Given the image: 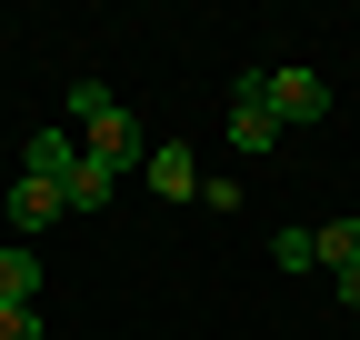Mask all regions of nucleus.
I'll return each mask as SVG.
<instances>
[{
    "mask_svg": "<svg viewBox=\"0 0 360 340\" xmlns=\"http://www.w3.org/2000/svg\"><path fill=\"white\" fill-rule=\"evenodd\" d=\"M270 261H281V270H310V261H321V230H281V240H270Z\"/></svg>",
    "mask_w": 360,
    "mask_h": 340,
    "instance_id": "1a4fd4ad",
    "label": "nucleus"
},
{
    "mask_svg": "<svg viewBox=\"0 0 360 340\" xmlns=\"http://www.w3.org/2000/svg\"><path fill=\"white\" fill-rule=\"evenodd\" d=\"M0 340H40V310H0Z\"/></svg>",
    "mask_w": 360,
    "mask_h": 340,
    "instance_id": "9b49d317",
    "label": "nucleus"
},
{
    "mask_svg": "<svg viewBox=\"0 0 360 340\" xmlns=\"http://www.w3.org/2000/svg\"><path fill=\"white\" fill-rule=\"evenodd\" d=\"M150 190H170V200H200V160H191V140H150Z\"/></svg>",
    "mask_w": 360,
    "mask_h": 340,
    "instance_id": "423d86ee",
    "label": "nucleus"
},
{
    "mask_svg": "<svg viewBox=\"0 0 360 340\" xmlns=\"http://www.w3.org/2000/svg\"><path fill=\"white\" fill-rule=\"evenodd\" d=\"M281 140V120H270V70H240L231 80V150L250 160V150H270Z\"/></svg>",
    "mask_w": 360,
    "mask_h": 340,
    "instance_id": "f03ea898",
    "label": "nucleus"
},
{
    "mask_svg": "<svg viewBox=\"0 0 360 340\" xmlns=\"http://www.w3.org/2000/svg\"><path fill=\"white\" fill-rule=\"evenodd\" d=\"M40 301V261H30V240H11L0 250V310H30Z\"/></svg>",
    "mask_w": 360,
    "mask_h": 340,
    "instance_id": "0eeeda50",
    "label": "nucleus"
},
{
    "mask_svg": "<svg viewBox=\"0 0 360 340\" xmlns=\"http://www.w3.org/2000/svg\"><path fill=\"white\" fill-rule=\"evenodd\" d=\"M270 120H330V80L321 70H270Z\"/></svg>",
    "mask_w": 360,
    "mask_h": 340,
    "instance_id": "7ed1b4c3",
    "label": "nucleus"
},
{
    "mask_svg": "<svg viewBox=\"0 0 360 340\" xmlns=\"http://www.w3.org/2000/svg\"><path fill=\"white\" fill-rule=\"evenodd\" d=\"M90 150H80V131H30V150H20V170L30 181H51V190H70V170H80Z\"/></svg>",
    "mask_w": 360,
    "mask_h": 340,
    "instance_id": "20e7f679",
    "label": "nucleus"
},
{
    "mask_svg": "<svg viewBox=\"0 0 360 340\" xmlns=\"http://www.w3.org/2000/svg\"><path fill=\"white\" fill-rule=\"evenodd\" d=\"M70 131H80V150L101 160V170H141V160H150L141 120H130V110L101 91V80H80V91H70Z\"/></svg>",
    "mask_w": 360,
    "mask_h": 340,
    "instance_id": "f257e3e1",
    "label": "nucleus"
},
{
    "mask_svg": "<svg viewBox=\"0 0 360 340\" xmlns=\"http://www.w3.org/2000/svg\"><path fill=\"white\" fill-rule=\"evenodd\" d=\"M340 301H350V310H360V261H340Z\"/></svg>",
    "mask_w": 360,
    "mask_h": 340,
    "instance_id": "f8f14e48",
    "label": "nucleus"
},
{
    "mask_svg": "<svg viewBox=\"0 0 360 340\" xmlns=\"http://www.w3.org/2000/svg\"><path fill=\"white\" fill-rule=\"evenodd\" d=\"M110 190H120V170H101V160H80V170H70V190H60V210H101Z\"/></svg>",
    "mask_w": 360,
    "mask_h": 340,
    "instance_id": "6e6552de",
    "label": "nucleus"
},
{
    "mask_svg": "<svg viewBox=\"0 0 360 340\" xmlns=\"http://www.w3.org/2000/svg\"><path fill=\"white\" fill-rule=\"evenodd\" d=\"M321 261H330V270L360 261V221H330V230H321Z\"/></svg>",
    "mask_w": 360,
    "mask_h": 340,
    "instance_id": "9d476101",
    "label": "nucleus"
},
{
    "mask_svg": "<svg viewBox=\"0 0 360 340\" xmlns=\"http://www.w3.org/2000/svg\"><path fill=\"white\" fill-rule=\"evenodd\" d=\"M0 210H11V240H30V230H51V221H60V190H51V181H30V170H20V181L0 190Z\"/></svg>",
    "mask_w": 360,
    "mask_h": 340,
    "instance_id": "39448f33",
    "label": "nucleus"
}]
</instances>
